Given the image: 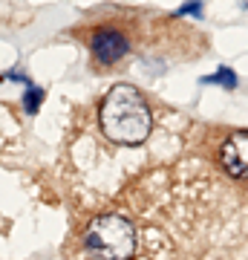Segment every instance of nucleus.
<instances>
[{"mask_svg": "<svg viewBox=\"0 0 248 260\" xmlns=\"http://www.w3.org/2000/svg\"><path fill=\"white\" fill-rule=\"evenodd\" d=\"M98 124H101L104 136L116 145H141L150 136L153 116H150L145 95L133 84H116L104 95Z\"/></svg>", "mask_w": 248, "mask_h": 260, "instance_id": "nucleus-1", "label": "nucleus"}, {"mask_svg": "<svg viewBox=\"0 0 248 260\" xmlns=\"http://www.w3.org/2000/svg\"><path fill=\"white\" fill-rule=\"evenodd\" d=\"M84 249L92 260H130L136 251V229L124 214H101L87 225Z\"/></svg>", "mask_w": 248, "mask_h": 260, "instance_id": "nucleus-2", "label": "nucleus"}, {"mask_svg": "<svg viewBox=\"0 0 248 260\" xmlns=\"http://www.w3.org/2000/svg\"><path fill=\"white\" fill-rule=\"evenodd\" d=\"M90 49H92V55H95L98 64L110 67L130 52V41L121 32H116V29H98L90 41Z\"/></svg>", "mask_w": 248, "mask_h": 260, "instance_id": "nucleus-3", "label": "nucleus"}, {"mask_svg": "<svg viewBox=\"0 0 248 260\" xmlns=\"http://www.w3.org/2000/svg\"><path fill=\"white\" fill-rule=\"evenodd\" d=\"M220 162L234 179H248V130H239L225 139L220 150Z\"/></svg>", "mask_w": 248, "mask_h": 260, "instance_id": "nucleus-4", "label": "nucleus"}, {"mask_svg": "<svg viewBox=\"0 0 248 260\" xmlns=\"http://www.w3.org/2000/svg\"><path fill=\"white\" fill-rule=\"evenodd\" d=\"M202 81L205 84H220V87H225V90H234V87H237V75H234V70H231V67H220L217 73L205 75Z\"/></svg>", "mask_w": 248, "mask_h": 260, "instance_id": "nucleus-5", "label": "nucleus"}, {"mask_svg": "<svg viewBox=\"0 0 248 260\" xmlns=\"http://www.w3.org/2000/svg\"><path fill=\"white\" fill-rule=\"evenodd\" d=\"M41 102H44V90H41V87H32V84H29L26 95H23V107H26V113H38Z\"/></svg>", "mask_w": 248, "mask_h": 260, "instance_id": "nucleus-6", "label": "nucleus"}, {"mask_svg": "<svg viewBox=\"0 0 248 260\" xmlns=\"http://www.w3.org/2000/svg\"><path fill=\"white\" fill-rule=\"evenodd\" d=\"M176 15H179V18H182V15H193V18H202V3H199V0H188L182 9H176Z\"/></svg>", "mask_w": 248, "mask_h": 260, "instance_id": "nucleus-7", "label": "nucleus"}]
</instances>
